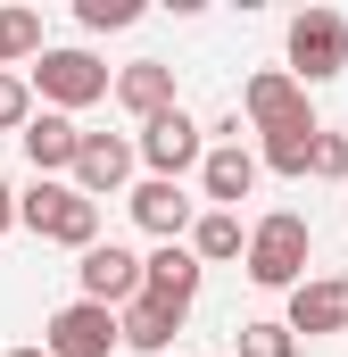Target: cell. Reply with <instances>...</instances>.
I'll return each instance as SVG.
<instances>
[{"label":"cell","mask_w":348,"mask_h":357,"mask_svg":"<svg viewBox=\"0 0 348 357\" xmlns=\"http://www.w3.org/2000/svg\"><path fill=\"white\" fill-rule=\"evenodd\" d=\"M17 225L33 233V241H58V250H100V199H84L75 183H42L33 175V191H17Z\"/></svg>","instance_id":"1"},{"label":"cell","mask_w":348,"mask_h":357,"mask_svg":"<svg viewBox=\"0 0 348 357\" xmlns=\"http://www.w3.org/2000/svg\"><path fill=\"white\" fill-rule=\"evenodd\" d=\"M307 250H315V233H307V216L299 208H274V216H258L249 225V282L258 291H299L307 282Z\"/></svg>","instance_id":"2"},{"label":"cell","mask_w":348,"mask_h":357,"mask_svg":"<svg viewBox=\"0 0 348 357\" xmlns=\"http://www.w3.org/2000/svg\"><path fill=\"white\" fill-rule=\"evenodd\" d=\"M25 84L42 91V108L75 116V108H91V100H108V91H116V75H108L91 50H42V59L25 67Z\"/></svg>","instance_id":"3"},{"label":"cell","mask_w":348,"mask_h":357,"mask_svg":"<svg viewBox=\"0 0 348 357\" xmlns=\"http://www.w3.org/2000/svg\"><path fill=\"white\" fill-rule=\"evenodd\" d=\"M348 67V17L340 8H299L290 17V75L299 84H332Z\"/></svg>","instance_id":"4"},{"label":"cell","mask_w":348,"mask_h":357,"mask_svg":"<svg viewBox=\"0 0 348 357\" xmlns=\"http://www.w3.org/2000/svg\"><path fill=\"white\" fill-rule=\"evenodd\" d=\"M116 341H125V316L100 307V299H67V307H50V324H42V349L50 357H108Z\"/></svg>","instance_id":"5"},{"label":"cell","mask_w":348,"mask_h":357,"mask_svg":"<svg viewBox=\"0 0 348 357\" xmlns=\"http://www.w3.org/2000/svg\"><path fill=\"white\" fill-rule=\"evenodd\" d=\"M75 282H84V299H100V307H133L150 291V258H133L125 241H100V250L75 258Z\"/></svg>","instance_id":"6"},{"label":"cell","mask_w":348,"mask_h":357,"mask_svg":"<svg viewBox=\"0 0 348 357\" xmlns=\"http://www.w3.org/2000/svg\"><path fill=\"white\" fill-rule=\"evenodd\" d=\"M241 116L258 125V133H290V125H315V108H307V84L290 75V67H258L249 91H241Z\"/></svg>","instance_id":"7"},{"label":"cell","mask_w":348,"mask_h":357,"mask_svg":"<svg viewBox=\"0 0 348 357\" xmlns=\"http://www.w3.org/2000/svg\"><path fill=\"white\" fill-rule=\"evenodd\" d=\"M141 167H150L158 183H182L191 167H207V133H199L182 108H166L158 125H141Z\"/></svg>","instance_id":"8"},{"label":"cell","mask_w":348,"mask_h":357,"mask_svg":"<svg viewBox=\"0 0 348 357\" xmlns=\"http://www.w3.org/2000/svg\"><path fill=\"white\" fill-rule=\"evenodd\" d=\"M299 341H315V333H348V274H307L299 291H290V316H282Z\"/></svg>","instance_id":"9"},{"label":"cell","mask_w":348,"mask_h":357,"mask_svg":"<svg viewBox=\"0 0 348 357\" xmlns=\"http://www.w3.org/2000/svg\"><path fill=\"white\" fill-rule=\"evenodd\" d=\"M125 208H133V225H141V233H158V241H191V225H199V199H191V191H182V183H133V199H125Z\"/></svg>","instance_id":"10"},{"label":"cell","mask_w":348,"mask_h":357,"mask_svg":"<svg viewBox=\"0 0 348 357\" xmlns=\"http://www.w3.org/2000/svg\"><path fill=\"white\" fill-rule=\"evenodd\" d=\"M258 175H265V158L249 142H216L207 167H199V191H207V208H232V216H241V199L258 191Z\"/></svg>","instance_id":"11"},{"label":"cell","mask_w":348,"mask_h":357,"mask_svg":"<svg viewBox=\"0 0 348 357\" xmlns=\"http://www.w3.org/2000/svg\"><path fill=\"white\" fill-rule=\"evenodd\" d=\"M17 142H25V158H33V175H42V183L75 175V158H84V125H75V116H58V108H42Z\"/></svg>","instance_id":"12"},{"label":"cell","mask_w":348,"mask_h":357,"mask_svg":"<svg viewBox=\"0 0 348 357\" xmlns=\"http://www.w3.org/2000/svg\"><path fill=\"white\" fill-rule=\"evenodd\" d=\"M133 158H141V142H125V133H84L75 191H84V199H108V191H125V183H133Z\"/></svg>","instance_id":"13"},{"label":"cell","mask_w":348,"mask_h":357,"mask_svg":"<svg viewBox=\"0 0 348 357\" xmlns=\"http://www.w3.org/2000/svg\"><path fill=\"white\" fill-rule=\"evenodd\" d=\"M116 108L141 116V125H158L166 108H182V100H174V67H166V59H133V67H116Z\"/></svg>","instance_id":"14"},{"label":"cell","mask_w":348,"mask_h":357,"mask_svg":"<svg viewBox=\"0 0 348 357\" xmlns=\"http://www.w3.org/2000/svg\"><path fill=\"white\" fill-rule=\"evenodd\" d=\"M199 258H191V241H158L150 250V299H166V307H182L191 316V299H199Z\"/></svg>","instance_id":"15"},{"label":"cell","mask_w":348,"mask_h":357,"mask_svg":"<svg viewBox=\"0 0 348 357\" xmlns=\"http://www.w3.org/2000/svg\"><path fill=\"white\" fill-rule=\"evenodd\" d=\"M116 316H125V349H141V357H158V349L174 341V333H182V307L150 299V291H141L133 307H116Z\"/></svg>","instance_id":"16"},{"label":"cell","mask_w":348,"mask_h":357,"mask_svg":"<svg viewBox=\"0 0 348 357\" xmlns=\"http://www.w3.org/2000/svg\"><path fill=\"white\" fill-rule=\"evenodd\" d=\"M191 258H199V266L249 258V233H241V216H232V208H199V225H191Z\"/></svg>","instance_id":"17"},{"label":"cell","mask_w":348,"mask_h":357,"mask_svg":"<svg viewBox=\"0 0 348 357\" xmlns=\"http://www.w3.org/2000/svg\"><path fill=\"white\" fill-rule=\"evenodd\" d=\"M315 142H324V125H290V133H265V167L274 175H315Z\"/></svg>","instance_id":"18"},{"label":"cell","mask_w":348,"mask_h":357,"mask_svg":"<svg viewBox=\"0 0 348 357\" xmlns=\"http://www.w3.org/2000/svg\"><path fill=\"white\" fill-rule=\"evenodd\" d=\"M0 59H42V17L33 8H0Z\"/></svg>","instance_id":"19"},{"label":"cell","mask_w":348,"mask_h":357,"mask_svg":"<svg viewBox=\"0 0 348 357\" xmlns=\"http://www.w3.org/2000/svg\"><path fill=\"white\" fill-rule=\"evenodd\" d=\"M241 357H299V333L274 324V316H258V324H241Z\"/></svg>","instance_id":"20"},{"label":"cell","mask_w":348,"mask_h":357,"mask_svg":"<svg viewBox=\"0 0 348 357\" xmlns=\"http://www.w3.org/2000/svg\"><path fill=\"white\" fill-rule=\"evenodd\" d=\"M33 116H42V108H33V84H25V75H8V67H0V133H25V125H33Z\"/></svg>","instance_id":"21"},{"label":"cell","mask_w":348,"mask_h":357,"mask_svg":"<svg viewBox=\"0 0 348 357\" xmlns=\"http://www.w3.org/2000/svg\"><path fill=\"white\" fill-rule=\"evenodd\" d=\"M75 17H84L91 33H116V25H133V17H141V0H75Z\"/></svg>","instance_id":"22"},{"label":"cell","mask_w":348,"mask_h":357,"mask_svg":"<svg viewBox=\"0 0 348 357\" xmlns=\"http://www.w3.org/2000/svg\"><path fill=\"white\" fill-rule=\"evenodd\" d=\"M315 175H324V183H348V133H324V142H315Z\"/></svg>","instance_id":"23"},{"label":"cell","mask_w":348,"mask_h":357,"mask_svg":"<svg viewBox=\"0 0 348 357\" xmlns=\"http://www.w3.org/2000/svg\"><path fill=\"white\" fill-rule=\"evenodd\" d=\"M8 225H17V191L0 183V233H8Z\"/></svg>","instance_id":"24"},{"label":"cell","mask_w":348,"mask_h":357,"mask_svg":"<svg viewBox=\"0 0 348 357\" xmlns=\"http://www.w3.org/2000/svg\"><path fill=\"white\" fill-rule=\"evenodd\" d=\"M8 357H50V349H8Z\"/></svg>","instance_id":"25"}]
</instances>
